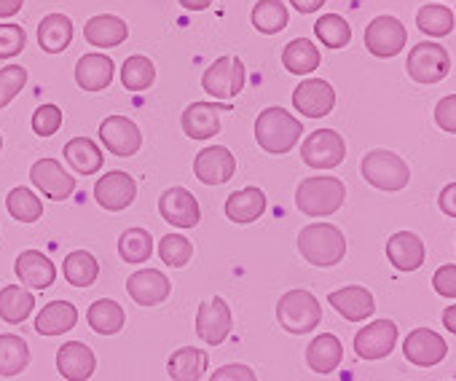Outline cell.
I'll list each match as a JSON object with an SVG mask.
<instances>
[{
  "instance_id": "obj_20",
  "label": "cell",
  "mask_w": 456,
  "mask_h": 381,
  "mask_svg": "<svg viewBox=\"0 0 456 381\" xmlns=\"http://www.w3.org/2000/svg\"><path fill=\"white\" fill-rule=\"evenodd\" d=\"M14 272H17L20 282H22L25 288H30V290H46V288H52L54 280H57L54 263H52L44 253H38V250H25V253H20V255H17V263H14Z\"/></svg>"
},
{
  "instance_id": "obj_28",
  "label": "cell",
  "mask_w": 456,
  "mask_h": 381,
  "mask_svg": "<svg viewBox=\"0 0 456 381\" xmlns=\"http://www.w3.org/2000/svg\"><path fill=\"white\" fill-rule=\"evenodd\" d=\"M209 365V357L204 349L196 346H183L169 354L167 360V373L172 381H199Z\"/></svg>"
},
{
  "instance_id": "obj_25",
  "label": "cell",
  "mask_w": 456,
  "mask_h": 381,
  "mask_svg": "<svg viewBox=\"0 0 456 381\" xmlns=\"http://www.w3.org/2000/svg\"><path fill=\"white\" fill-rule=\"evenodd\" d=\"M220 105L193 102L183 110V132L191 140H209L220 132Z\"/></svg>"
},
{
  "instance_id": "obj_4",
  "label": "cell",
  "mask_w": 456,
  "mask_h": 381,
  "mask_svg": "<svg viewBox=\"0 0 456 381\" xmlns=\"http://www.w3.org/2000/svg\"><path fill=\"white\" fill-rule=\"evenodd\" d=\"M277 320L288 333L304 336L322 322V306L309 290H290L277 304Z\"/></svg>"
},
{
  "instance_id": "obj_18",
  "label": "cell",
  "mask_w": 456,
  "mask_h": 381,
  "mask_svg": "<svg viewBox=\"0 0 456 381\" xmlns=\"http://www.w3.org/2000/svg\"><path fill=\"white\" fill-rule=\"evenodd\" d=\"M403 354L408 362H413L419 368H432L448 354V344L443 341L440 333H435L429 328H419V330L408 333V338L403 344Z\"/></svg>"
},
{
  "instance_id": "obj_55",
  "label": "cell",
  "mask_w": 456,
  "mask_h": 381,
  "mask_svg": "<svg viewBox=\"0 0 456 381\" xmlns=\"http://www.w3.org/2000/svg\"><path fill=\"white\" fill-rule=\"evenodd\" d=\"M443 325L456 336V304H453V306H448V309L443 312Z\"/></svg>"
},
{
  "instance_id": "obj_32",
  "label": "cell",
  "mask_w": 456,
  "mask_h": 381,
  "mask_svg": "<svg viewBox=\"0 0 456 381\" xmlns=\"http://www.w3.org/2000/svg\"><path fill=\"white\" fill-rule=\"evenodd\" d=\"M65 161L76 169V174H97L105 156L92 137H73L65 145Z\"/></svg>"
},
{
  "instance_id": "obj_38",
  "label": "cell",
  "mask_w": 456,
  "mask_h": 381,
  "mask_svg": "<svg viewBox=\"0 0 456 381\" xmlns=\"http://www.w3.org/2000/svg\"><path fill=\"white\" fill-rule=\"evenodd\" d=\"M416 28L424 36L443 38V36H448L453 30V12L448 6H440V4L421 6L419 14H416Z\"/></svg>"
},
{
  "instance_id": "obj_6",
  "label": "cell",
  "mask_w": 456,
  "mask_h": 381,
  "mask_svg": "<svg viewBox=\"0 0 456 381\" xmlns=\"http://www.w3.org/2000/svg\"><path fill=\"white\" fill-rule=\"evenodd\" d=\"M245 78L248 68L240 57H220L204 70L201 86L215 100H232L245 89Z\"/></svg>"
},
{
  "instance_id": "obj_31",
  "label": "cell",
  "mask_w": 456,
  "mask_h": 381,
  "mask_svg": "<svg viewBox=\"0 0 456 381\" xmlns=\"http://www.w3.org/2000/svg\"><path fill=\"white\" fill-rule=\"evenodd\" d=\"M341 357L344 346L333 333H322L306 346V362L314 373H333L341 365Z\"/></svg>"
},
{
  "instance_id": "obj_2",
  "label": "cell",
  "mask_w": 456,
  "mask_h": 381,
  "mask_svg": "<svg viewBox=\"0 0 456 381\" xmlns=\"http://www.w3.org/2000/svg\"><path fill=\"white\" fill-rule=\"evenodd\" d=\"M304 126L298 118L290 116V110L285 108H266L258 118H256V140L266 153L282 156L290 153L293 145L301 140Z\"/></svg>"
},
{
  "instance_id": "obj_35",
  "label": "cell",
  "mask_w": 456,
  "mask_h": 381,
  "mask_svg": "<svg viewBox=\"0 0 456 381\" xmlns=\"http://www.w3.org/2000/svg\"><path fill=\"white\" fill-rule=\"evenodd\" d=\"M30 365V346L25 338L0 333V376H20Z\"/></svg>"
},
{
  "instance_id": "obj_40",
  "label": "cell",
  "mask_w": 456,
  "mask_h": 381,
  "mask_svg": "<svg viewBox=\"0 0 456 381\" xmlns=\"http://www.w3.org/2000/svg\"><path fill=\"white\" fill-rule=\"evenodd\" d=\"M100 274V263L92 253L86 250H76L65 258V280L73 288H89Z\"/></svg>"
},
{
  "instance_id": "obj_39",
  "label": "cell",
  "mask_w": 456,
  "mask_h": 381,
  "mask_svg": "<svg viewBox=\"0 0 456 381\" xmlns=\"http://www.w3.org/2000/svg\"><path fill=\"white\" fill-rule=\"evenodd\" d=\"M153 81H156V68H153V62L148 57L134 54V57H129L121 65V84H124V89L145 92V89L153 86Z\"/></svg>"
},
{
  "instance_id": "obj_33",
  "label": "cell",
  "mask_w": 456,
  "mask_h": 381,
  "mask_svg": "<svg viewBox=\"0 0 456 381\" xmlns=\"http://www.w3.org/2000/svg\"><path fill=\"white\" fill-rule=\"evenodd\" d=\"M36 298L28 288L22 285H9L0 290V320L9 325H20L33 314Z\"/></svg>"
},
{
  "instance_id": "obj_49",
  "label": "cell",
  "mask_w": 456,
  "mask_h": 381,
  "mask_svg": "<svg viewBox=\"0 0 456 381\" xmlns=\"http://www.w3.org/2000/svg\"><path fill=\"white\" fill-rule=\"evenodd\" d=\"M432 288L443 298H456V266L453 263L440 266L432 277Z\"/></svg>"
},
{
  "instance_id": "obj_51",
  "label": "cell",
  "mask_w": 456,
  "mask_h": 381,
  "mask_svg": "<svg viewBox=\"0 0 456 381\" xmlns=\"http://www.w3.org/2000/svg\"><path fill=\"white\" fill-rule=\"evenodd\" d=\"M437 205H440V213H445L448 218H456V182H448L440 190Z\"/></svg>"
},
{
  "instance_id": "obj_27",
  "label": "cell",
  "mask_w": 456,
  "mask_h": 381,
  "mask_svg": "<svg viewBox=\"0 0 456 381\" xmlns=\"http://www.w3.org/2000/svg\"><path fill=\"white\" fill-rule=\"evenodd\" d=\"M387 258L397 272H416L424 263V242L411 231H397L387 242Z\"/></svg>"
},
{
  "instance_id": "obj_34",
  "label": "cell",
  "mask_w": 456,
  "mask_h": 381,
  "mask_svg": "<svg viewBox=\"0 0 456 381\" xmlns=\"http://www.w3.org/2000/svg\"><path fill=\"white\" fill-rule=\"evenodd\" d=\"M282 65L293 76H309L320 68V49L309 38H296L285 46Z\"/></svg>"
},
{
  "instance_id": "obj_1",
  "label": "cell",
  "mask_w": 456,
  "mask_h": 381,
  "mask_svg": "<svg viewBox=\"0 0 456 381\" xmlns=\"http://www.w3.org/2000/svg\"><path fill=\"white\" fill-rule=\"evenodd\" d=\"M346 197V188L333 174H314L301 180L296 190V207L309 218H328L333 215Z\"/></svg>"
},
{
  "instance_id": "obj_24",
  "label": "cell",
  "mask_w": 456,
  "mask_h": 381,
  "mask_svg": "<svg viewBox=\"0 0 456 381\" xmlns=\"http://www.w3.org/2000/svg\"><path fill=\"white\" fill-rule=\"evenodd\" d=\"M266 213V197L264 190L256 185H248L242 190H234L232 197L225 199V218L234 223H256Z\"/></svg>"
},
{
  "instance_id": "obj_23",
  "label": "cell",
  "mask_w": 456,
  "mask_h": 381,
  "mask_svg": "<svg viewBox=\"0 0 456 381\" xmlns=\"http://www.w3.org/2000/svg\"><path fill=\"white\" fill-rule=\"evenodd\" d=\"M116 76V65L110 57L105 54H84L76 65V84L84 92H102L113 84Z\"/></svg>"
},
{
  "instance_id": "obj_12",
  "label": "cell",
  "mask_w": 456,
  "mask_h": 381,
  "mask_svg": "<svg viewBox=\"0 0 456 381\" xmlns=\"http://www.w3.org/2000/svg\"><path fill=\"white\" fill-rule=\"evenodd\" d=\"M159 213L175 229H193L201 221V210H199L196 197L180 185L164 190L161 199H159Z\"/></svg>"
},
{
  "instance_id": "obj_30",
  "label": "cell",
  "mask_w": 456,
  "mask_h": 381,
  "mask_svg": "<svg viewBox=\"0 0 456 381\" xmlns=\"http://www.w3.org/2000/svg\"><path fill=\"white\" fill-rule=\"evenodd\" d=\"M73 44V22L65 14H49L38 25V46L49 54H60Z\"/></svg>"
},
{
  "instance_id": "obj_21",
  "label": "cell",
  "mask_w": 456,
  "mask_h": 381,
  "mask_svg": "<svg viewBox=\"0 0 456 381\" xmlns=\"http://www.w3.org/2000/svg\"><path fill=\"white\" fill-rule=\"evenodd\" d=\"M169 290H172V285L159 269H140L126 282V293L140 306H156V304L167 301Z\"/></svg>"
},
{
  "instance_id": "obj_10",
  "label": "cell",
  "mask_w": 456,
  "mask_h": 381,
  "mask_svg": "<svg viewBox=\"0 0 456 381\" xmlns=\"http://www.w3.org/2000/svg\"><path fill=\"white\" fill-rule=\"evenodd\" d=\"M30 180L52 202H65L76 190V177L65 172V166L57 158H38L30 166Z\"/></svg>"
},
{
  "instance_id": "obj_52",
  "label": "cell",
  "mask_w": 456,
  "mask_h": 381,
  "mask_svg": "<svg viewBox=\"0 0 456 381\" xmlns=\"http://www.w3.org/2000/svg\"><path fill=\"white\" fill-rule=\"evenodd\" d=\"M290 6L298 12V14H314L325 6V0H290Z\"/></svg>"
},
{
  "instance_id": "obj_3",
  "label": "cell",
  "mask_w": 456,
  "mask_h": 381,
  "mask_svg": "<svg viewBox=\"0 0 456 381\" xmlns=\"http://www.w3.org/2000/svg\"><path fill=\"white\" fill-rule=\"evenodd\" d=\"M298 250L312 266H336L346 255V239L341 229L330 223H312L298 234Z\"/></svg>"
},
{
  "instance_id": "obj_46",
  "label": "cell",
  "mask_w": 456,
  "mask_h": 381,
  "mask_svg": "<svg viewBox=\"0 0 456 381\" xmlns=\"http://www.w3.org/2000/svg\"><path fill=\"white\" fill-rule=\"evenodd\" d=\"M28 44V33L20 25H0V60H12L22 54Z\"/></svg>"
},
{
  "instance_id": "obj_45",
  "label": "cell",
  "mask_w": 456,
  "mask_h": 381,
  "mask_svg": "<svg viewBox=\"0 0 456 381\" xmlns=\"http://www.w3.org/2000/svg\"><path fill=\"white\" fill-rule=\"evenodd\" d=\"M28 84V70L20 65H9L0 70V110H4Z\"/></svg>"
},
{
  "instance_id": "obj_14",
  "label": "cell",
  "mask_w": 456,
  "mask_h": 381,
  "mask_svg": "<svg viewBox=\"0 0 456 381\" xmlns=\"http://www.w3.org/2000/svg\"><path fill=\"white\" fill-rule=\"evenodd\" d=\"M100 140L113 156H134L142 145L140 126L126 116H108L100 124Z\"/></svg>"
},
{
  "instance_id": "obj_48",
  "label": "cell",
  "mask_w": 456,
  "mask_h": 381,
  "mask_svg": "<svg viewBox=\"0 0 456 381\" xmlns=\"http://www.w3.org/2000/svg\"><path fill=\"white\" fill-rule=\"evenodd\" d=\"M435 124L443 132L456 134V94H448L435 105Z\"/></svg>"
},
{
  "instance_id": "obj_16",
  "label": "cell",
  "mask_w": 456,
  "mask_h": 381,
  "mask_svg": "<svg viewBox=\"0 0 456 381\" xmlns=\"http://www.w3.org/2000/svg\"><path fill=\"white\" fill-rule=\"evenodd\" d=\"M237 169V158L225 145H209L204 148L196 161H193V174L204 182V185H223L234 177Z\"/></svg>"
},
{
  "instance_id": "obj_41",
  "label": "cell",
  "mask_w": 456,
  "mask_h": 381,
  "mask_svg": "<svg viewBox=\"0 0 456 381\" xmlns=\"http://www.w3.org/2000/svg\"><path fill=\"white\" fill-rule=\"evenodd\" d=\"M6 210H9V213H12V218H14V221H20V223H36V221L44 215V205H41V199L33 194L30 188H25V185L14 188L12 194L6 197Z\"/></svg>"
},
{
  "instance_id": "obj_7",
  "label": "cell",
  "mask_w": 456,
  "mask_h": 381,
  "mask_svg": "<svg viewBox=\"0 0 456 381\" xmlns=\"http://www.w3.org/2000/svg\"><path fill=\"white\" fill-rule=\"evenodd\" d=\"M405 68H408V76H411L416 84L429 86V84H440V81L448 76V70H451V57H448V52H445L440 44L421 41V44H416V46L411 49Z\"/></svg>"
},
{
  "instance_id": "obj_29",
  "label": "cell",
  "mask_w": 456,
  "mask_h": 381,
  "mask_svg": "<svg viewBox=\"0 0 456 381\" xmlns=\"http://www.w3.org/2000/svg\"><path fill=\"white\" fill-rule=\"evenodd\" d=\"M78 322V309L68 301H52L46 304L36 317V330L41 336H62Z\"/></svg>"
},
{
  "instance_id": "obj_37",
  "label": "cell",
  "mask_w": 456,
  "mask_h": 381,
  "mask_svg": "<svg viewBox=\"0 0 456 381\" xmlns=\"http://www.w3.org/2000/svg\"><path fill=\"white\" fill-rule=\"evenodd\" d=\"M288 6L280 0H258L253 9V28L264 36H277L288 28Z\"/></svg>"
},
{
  "instance_id": "obj_8",
  "label": "cell",
  "mask_w": 456,
  "mask_h": 381,
  "mask_svg": "<svg viewBox=\"0 0 456 381\" xmlns=\"http://www.w3.org/2000/svg\"><path fill=\"white\" fill-rule=\"evenodd\" d=\"M344 156H346V142L333 129H317L301 145V158L312 169H333L344 161Z\"/></svg>"
},
{
  "instance_id": "obj_56",
  "label": "cell",
  "mask_w": 456,
  "mask_h": 381,
  "mask_svg": "<svg viewBox=\"0 0 456 381\" xmlns=\"http://www.w3.org/2000/svg\"><path fill=\"white\" fill-rule=\"evenodd\" d=\"M0 148H4V137H0Z\"/></svg>"
},
{
  "instance_id": "obj_9",
  "label": "cell",
  "mask_w": 456,
  "mask_h": 381,
  "mask_svg": "<svg viewBox=\"0 0 456 381\" xmlns=\"http://www.w3.org/2000/svg\"><path fill=\"white\" fill-rule=\"evenodd\" d=\"M408 41V33L403 28V22L397 17H376L368 28H365V46L373 57L379 60H392L403 52Z\"/></svg>"
},
{
  "instance_id": "obj_11",
  "label": "cell",
  "mask_w": 456,
  "mask_h": 381,
  "mask_svg": "<svg viewBox=\"0 0 456 381\" xmlns=\"http://www.w3.org/2000/svg\"><path fill=\"white\" fill-rule=\"evenodd\" d=\"M137 197V182L126 172H108L97 180L94 185V199L102 210L108 213H121L126 210Z\"/></svg>"
},
{
  "instance_id": "obj_47",
  "label": "cell",
  "mask_w": 456,
  "mask_h": 381,
  "mask_svg": "<svg viewBox=\"0 0 456 381\" xmlns=\"http://www.w3.org/2000/svg\"><path fill=\"white\" fill-rule=\"evenodd\" d=\"M62 124V110L57 105H41L33 113V132L38 137H52Z\"/></svg>"
},
{
  "instance_id": "obj_53",
  "label": "cell",
  "mask_w": 456,
  "mask_h": 381,
  "mask_svg": "<svg viewBox=\"0 0 456 381\" xmlns=\"http://www.w3.org/2000/svg\"><path fill=\"white\" fill-rule=\"evenodd\" d=\"M25 0H0V20H9L14 14H20Z\"/></svg>"
},
{
  "instance_id": "obj_5",
  "label": "cell",
  "mask_w": 456,
  "mask_h": 381,
  "mask_svg": "<svg viewBox=\"0 0 456 381\" xmlns=\"http://www.w3.org/2000/svg\"><path fill=\"white\" fill-rule=\"evenodd\" d=\"M360 169H362V177L379 190H400L411 180L408 164L392 150H370L362 158Z\"/></svg>"
},
{
  "instance_id": "obj_50",
  "label": "cell",
  "mask_w": 456,
  "mask_h": 381,
  "mask_svg": "<svg viewBox=\"0 0 456 381\" xmlns=\"http://www.w3.org/2000/svg\"><path fill=\"white\" fill-rule=\"evenodd\" d=\"M209 381H258V378H256V370L253 368H248L242 362H232V365L217 368L209 376Z\"/></svg>"
},
{
  "instance_id": "obj_44",
  "label": "cell",
  "mask_w": 456,
  "mask_h": 381,
  "mask_svg": "<svg viewBox=\"0 0 456 381\" xmlns=\"http://www.w3.org/2000/svg\"><path fill=\"white\" fill-rule=\"evenodd\" d=\"M159 255H161V261H164L167 266L183 269V266L191 261L193 247H191V242H188L183 234H167V237H161V242H159Z\"/></svg>"
},
{
  "instance_id": "obj_36",
  "label": "cell",
  "mask_w": 456,
  "mask_h": 381,
  "mask_svg": "<svg viewBox=\"0 0 456 381\" xmlns=\"http://www.w3.org/2000/svg\"><path fill=\"white\" fill-rule=\"evenodd\" d=\"M89 328L100 336H113L124 328V309L113 298H100L89 306Z\"/></svg>"
},
{
  "instance_id": "obj_17",
  "label": "cell",
  "mask_w": 456,
  "mask_h": 381,
  "mask_svg": "<svg viewBox=\"0 0 456 381\" xmlns=\"http://www.w3.org/2000/svg\"><path fill=\"white\" fill-rule=\"evenodd\" d=\"M336 105V92L328 81L322 78H306L296 86L293 92V108L301 110L309 118H322L333 110Z\"/></svg>"
},
{
  "instance_id": "obj_54",
  "label": "cell",
  "mask_w": 456,
  "mask_h": 381,
  "mask_svg": "<svg viewBox=\"0 0 456 381\" xmlns=\"http://www.w3.org/2000/svg\"><path fill=\"white\" fill-rule=\"evenodd\" d=\"M177 4L183 9H188V12H204V9L212 6V0H177Z\"/></svg>"
},
{
  "instance_id": "obj_26",
  "label": "cell",
  "mask_w": 456,
  "mask_h": 381,
  "mask_svg": "<svg viewBox=\"0 0 456 381\" xmlns=\"http://www.w3.org/2000/svg\"><path fill=\"white\" fill-rule=\"evenodd\" d=\"M129 36V28L121 17H113V14H100V17H92L86 25H84V38L97 46V49H113V46H121Z\"/></svg>"
},
{
  "instance_id": "obj_42",
  "label": "cell",
  "mask_w": 456,
  "mask_h": 381,
  "mask_svg": "<svg viewBox=\"0 0 456 381\" xmlns=\"http://www.w3.org/2000/svg\"><path fill=\"white\" fill-rule=\"evenodd\" d=\"M314 36H317V41H320L322 46H328V49H344V46H349V41H352V28L346 25L344 17H338V14H325V17L317 20Z\"/></svg>"
},
{
  "instance_id": "obj_22",
  "label": "cell",
  "mask_w": 456,
  "mask_h": 381,
  "mask_svg": "<svg viewBox=\"0 0 456 381\" xmlns=\"http://www.w3.org/2000/svg\"><path fill=\"white\" fill-rule=\"evenodd\" d=\"M328 304L349 322H362L376 312V301L370 296V290L360 288V285H349L341 290H333L328 296Z\"/></svg>"
},
{
  "instance_id": "obj_19",
  "label": "cell",
  "mask_w": 456,
  "mask_h": 381,
  "mask_svg": "<svg viewBox=\"0 0 456 381\" xmlns=\"http://www.w3.org/2000/svg\"><path fill=\"white\" fill-rule=\"evenodd\" d=\"M94 368H97V357H94L92 346H86L84 341H68L60 346L57 370L68 381H86V378H92Z\"/></svg>"
},
{
  "instance_id": "obj_15",
  "label": "cell",
  "mask_w": 456,
  "mask_h": 381,
  "mask_svg": "<svg viewBox=\"0 0 456 381\" xmlns=\"http://www.w3.org/2000/svg\"><path fill=\"white\" fill-rule=\"evenodd\" d=\"M397 344V325L392 320H376L357 330L354 336V352L362 360H381L387 357Z\"/></svg>"
},
{
  "instance_id": "obj_13",
  "label": "cell",
  "mask_w": 456,
  "mask_h": 381,
  "mask_svg": "<svg viewBox=\"0 0 456 381\" xmlns=\"http://www.w3.org/2000/svg\"><path fill=\"white\" fill-rule=\"evenodd\" d=\"M228 333H232V309L220 296H215L196 312V336L209 346H220Z\"/></svg>"
},
{
  "instance_id": "obj_43",
  "label": "cell",
  "mask_w": 456,
  "mask_h": 381,
  "mask_svg": "<svg viewBox=\"0 0 456 381\" xmlns=\"http://www.w3.org/2000/svg\"><path fill=\"white\" fill-rule=\"evenodd\" d=\"M153 253V239L145 229H126L118 239V255L126 263H142Z\"/></svg>"
}]
</instances>
